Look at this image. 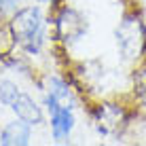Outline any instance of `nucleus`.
<instances>
[{
	"mask_svg": "<svg viewBox=\"0 0 146 146\" xmlns=\"http://www.w3.org/2000/svg\"><path fill=\"white\" fill-rule=\"evenodd\" d=\"M9 32L21 51L38 55L47 44V17L38 4L15 9L9 19Z\"/></svg>",
	"mask_w": 146,
	"mask_h": 146,
	"instance_id": "1",
	"label": "nucleus"
},
{
	"mask_svg": "<svg viewBox=\"0 0 146 146\" xmlns=\"http://www.w3.org/2000/svg\"><path fill=\"white\" fill-rule=\"evenodd\" d=\"M117 49L125 62H138L146 51V26L140 15L129 13L121 19L114 32Z\"/></svg>",
	"mask_w": 146,
	"mask_h": 146,
	"instance_id": "2",
	"label": "nucleus"
},
{
	"mask_svg": "<svg viewBox=\"0 0 146 146\" xmlns=\"http://www.w3.org/2000/svg\"><path fill=\"white\" fill-rule=\"evenodd\" d=\"M44 108H47V114H49V127H51L53 140L55 142H66L72 135L74 127H76L74 108L64 106L49 95H44Z\"/></svg>",
	"mask_w": 146,
	"mask_h": 146,
	"instance_id": "3",
	"label": "nucleus"
},
{
	"mask_svg": "<svg viewBox=\"0 0 146 146\" xmlns=\"http://www.w3.org/2000/svg\"><path fill=\"white\" fill-rule=\"evenodd\" d=\"M85 32H87V21L76 9L64 7L57 13V17H55V34H57V38L62 42H66V44L76 42V40L85 36Z\"/></svg>",
	"mask_w": 146,
	"mask_h": 146,
	"instance_id": "4",
	"label": "nucleus"
},
{
	"mask_svg": "<svg viewBox=\"0 0 146 146\" xmlns=\"http://www.w3.org/2000/svg\"><path fill=\"white\" fill-rule=\"evenodd\" d=\"M93 123L100 133L104 135H119L127 125V114L117 104H100L93 112Z\"/></svg>",
	"mask_w": 146,
	"mask_h": 146,
	"instance_id": "5",
	"label": "nucleus"
},
{
	"mask_svg": "<svg viewBox=\"0 0 146 146\" xmlns=\"http://www.w3.org/2000/svg\"><path fill=\"white\" fill-rule=\"evenodd\" d=\"M9 108L13 110V114H15L17 119H21V121H26V123H30L32 127H36V125H42V123H44L42 106H40V104L32 98V95H28V93H23V91L13 100V104H11Z\"/></svg>",
	"mask_w": 146,
	"mask_h": 146,
	"instance_id": "6",
	"label": "nucleus"
},
{
	"mask_svg": "<svg viewBox=\"0 0 146 146\" xmlns=\"http://www.w3.org/2000/svg\"><path fill=\"white\" fill-rule=\"evenodd\" d=\"M32 142V125L21 119L7 123L0 131V144L2 146H28Z\"/></svg>",
	"mask_w": 146,
	"mask_h": 146,
	"instance_id": "7",
	"label": "nucleus"
},
{
	"mask_svg": "<svg viewBox=\"0 0 146 146\" xmlns=\"http://www.w3.org/2000/svg\"><path fill=\"white\" fill-rule=\"evenodd\" d=\"M44 95L57 100L64 106L74 108L76 106V98H74L72 87L68 85V80H64L62 76H47V87H44Z\"/></svg>",
	"mask_w": 146,
	"mask_h": 146,
	"instance_id": "8",
	"label": "nucleus"
},
{
	"mask_svg": "<svg viewBox=\"0 0 146 146\" xmlns=\"http://www.w3.org/2000/svg\"><path fill=\"white\" fill-rule=\"evenodd\" d=\"M19 93H21V89L17 87V83H13V80H9V78L0 80V104H2V106H11L13 100L17 98Z\"/></svg>",
	"mask_w": 146,
	"mask_h": 146,
	"instance_id": "9",
	"label": "nucleus"
},
{
	"mask_svg": "<svg viewBox=\"0 0 146 146\" xmlns=\"http://www.w3.org/2000/svg\"><path fill=\"white\" fill-rule=\"evenodd\" d=\"M19 2H21V0H0V17L7 15V13H13Z\"/></svg>",
	"mask_w": 146,
	"mask_h": 146,
	"instance_id": "10",
	"label": "nucleus"
},
{
	"mask_svg": "<svg viewBox=\"0 0 146 146\" xmlns=\"http://www.w3.org/2000/svg\"><path fill=\"white\" fill-rule=\"evenodd\" d=\"M34 2H38V4H51V2H55V0H34Z\"/></svg>",
	"mask_w": 146,
	"mask_h": 146,
	"instance_id": "11",
	"label": "nucleus"
},
{
	"mask_svg": "<svg viewBox=\"0 0 146 146\" xmlns=\"http://www.w3.org/2000/svg\"><path fill=\"white\" fill-rule=\"evenodd\" d=\"M144 93H146V89H144Z\"/></svg>",
	"mask_w": 146,
	"mask_h": 146,
	"instance_id": "12",
	"label": "nucleus"
}]
</instances>
